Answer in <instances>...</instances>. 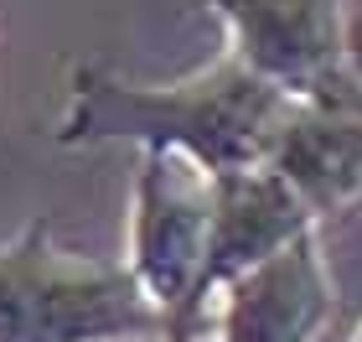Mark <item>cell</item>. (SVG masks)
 Segmentation results:
<instances>
[{
  "label": "cell",
  "mask_w": 362,
  "mask_h": 342,
  "mask_svg": "<svg viewBox=\"0 0 362 342\" xmlns=\"http://www.w3.org/2000/svg\"><path fill=\"white\" fill-rule=\"evenodd\" d=\"M290 109V93L274 78L254 73L238 52H223L212 68L171 84H135L104 62H78L57 140H129L140 151L176 145L207 161L212 171H243L269 161Z\"/></svg>",
  "instance_id": "1"
},
{
  "label": "cell",
  "mask_w": 362,
  "mask_h": 342,
  "mask_svg": "<svg viewBox=\"0 0 362 342\" xmlns=\"http://www.w3.org/2000/svg\"><path fill=\"white\" fill-rule=\"evenodd\" d=\"M171 327L135 270L57 249L47 223L0 249V342H104Z\"/></svg>",
  "instance_id": "2"
},
{
  "label": "cell",
  "mask_w": 362,
  "mask_h": 342,
  "mask_svg": "<svg viewBox=\"0 0 362 342\" xmlns=\"http://www.w3.org/2000/svg\"><path fill=\"white\" fill-rule=\"evenodd\" d=\"M218 176L207 161L176 145H156L140 156L135 182V234H129V270L145 285L171 327L202 337L207 296V259H212V228H218Z\"/></svg>",
  "instance_id": "3"
},
{
  "label": "cell",
  "mask_w": 362,
  "mask_h": 342,
  "mask_svg": "<svg viewBox=\"0 0 362 342\" xmlns=\"http://www.w3.org/2000/svg\"><path fill=\"white\" fill-rule=\"evenodd\" d=\"M228 52L300 104H362L347 0H207Z\"/></svg>",
  "instance_id": "4"
},
{
  "label": "cell",
  "mask_w": 362,
  "mask_h": 342,
  "mask_svg": "<svg viewBox=\"0 0 362 342\" xmlns=\"http://www.w3.org/2000/svg\"><path fill=\"white\" fill-rule=\"evenodd\" d=\"M218 301V342H310L332 317V280L310 228L264 265L233 275Z\"/></svg>",
  "instance_id": "5"
},
{
  "label": "cell",
  "mask_w": 362,
  "mask_h": 342,
  "mask_svg": "<svg viewBox=\"0 0 362 342\" xmlns=\"http://www.w3.org/2000/svg\"><path fill=\"white\" fill-rule=\"evenodd\" d=\"M269 161L295 182V192L316 207L362 203V104H300L295 99Z\"/></svg>",
  "instance_id": "6"
},
{
  "label": "cell",
  "mask_w": 362,
  "mask_h": 342,
  "mask_svg": "<svg viewBox=\"0 0 362 342\" xmlns=\"http://www.w3.org/2000/svg\"><path fill=\"white\" fill-rule=\"evenodd\" d=\"M104 342H202L181 327H156V332H129V337H104Z\"/></svg>",
  "instance_id": "7"
},
{
  "label": "cell",
  "mask_w": 362,
  "mask_h": 342,
  "mask_svg": "<svg viewBox=\"0 0 362 342\" xmlns=\"http://www.w3.org/2000/svg\"><path fill=\"white\" fill-rule=\"evenodd\" d=\"M352 342H362V327H357V337H352Z\"/></svg>",
  "instance_id": "8"
}]
</instances>
